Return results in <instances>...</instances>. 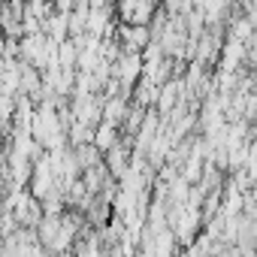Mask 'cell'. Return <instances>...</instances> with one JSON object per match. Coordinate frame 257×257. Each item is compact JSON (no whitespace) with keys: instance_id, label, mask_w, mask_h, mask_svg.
I'll list each match as a JSON object with an SVG mask.
<instances>
[{"instance_id":"obj_1","label":"cell","mask_w":257,"mask_h":257,"mask_svg":"<svg viewBox=\"0 0 257 257\" xmlns=\"http://www.w3.org/2000/svg\"><path fill=\"white\" fill-rule=\"evenodd\" d=\"M118 143H121L118 127H112V124H106V121H100V124L94 127V146H97L100 155H109Z\"/></svg>"}]
</instances>
